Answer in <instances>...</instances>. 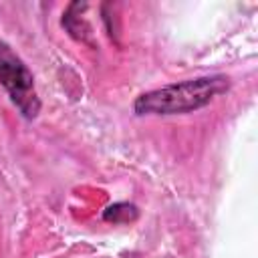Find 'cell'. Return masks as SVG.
<instances>
[{"label": "cell", "instance_id": "2", "mask_svg": "<svg viewBox=\"0 0 258 258\" xmlns=\"http://www.w3.org/2000/svg\"><path fill=\"white\" fill-rule=\"evenodd\" d=\"M0 85L6 89L22 117L34 119L38 115L40 99L34 89V77L24 60L4 40H0Z\"/></svg>", "mask_w": 258, "mask_h": 258}, {"label": "cell", "instance_id": "4", "mask_svg": "<svg viewBox=\"0 0 258 258\" xmlns=\"http://www.w3.org/2000/svg\"><path fill=\"white\" fill-rule=\"evenodd\" d=\"M139 212L133 204H127V202H117V204H111L105 212H103V220L105 222H113V224H129L133 220H137Z\"/></svg>", "mask_w": 258, "mask_h": 258}, {"label": "cell", "instance_id": "3", "mask_svg": "<svg viewBox=\"0 0 258 258\" xmlns=\"http://www.w3.org/2000/svg\"><path fill=\"white\" fill-rule=\"evenodd\" d=\"M85 8H87V2H83V6L79 8V14H75V2H73V4H69L67 12L62 14V26L69 30V34H71L73 38H77V40H81V42H89V34H91L89 24L79 18Z\"/></svg>", "mask_w": 258, "mask_h": 258}, {"label": "cell", "instance_id": "1", "mask_svg": "<svg viewBox=\"0 0 258 258\" xmlns=\"http://www.w3.org/2000/svg\"><path fill=\"white\" fill-rule=\"evenodd\" d=\"M230 77L206 75L171 83L147 93H141L135 103V115H185L210 105L216 97L230 89Z\"/></svg>", "mask_w": 258, "mask_h": 258}]
</instances>
